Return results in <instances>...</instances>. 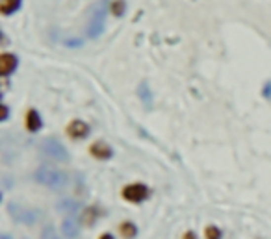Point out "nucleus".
I'll use <instances>...</instances> for the list:
<instances>
[{"label": "nucleus", "instance_id": "obj_1", "mask_svg": "<svg viewBox=\"0 0 271 239\" xmlns=\"http://www.w3.org/2000/svg\"><path fill=\"white\" fill-rule=\"evenodd\" d=\"M36 180L50 189H63L69 182V174L63 171L50 169V167H41L36 171Z\"/></svg>", "mask_w": 271, "mask_h": 239}, {"label": "nucleus", "instance_id": "obj_2", "mask_svg": "<svg viewBox=\"0 0 271 239\" xmlns=\"http://www.w3.org/2000/svg\"><path fill=\"white\" fill-rule=\"evenodd\" d=\"M43 152L48 156V158H52L56 162H69V150L63 147L62 143L54 137H47L43 141Z\"/></svg>", "mask_w": 271, "mask_h": 239}, {"label": "nucleus", "instance_id": "obj_3", "mask_svg": "<svg viewBox=\"0 0 271 239\" xmlns=\"http://www.w3.org/2000/svg\"><path fill=\"white\" fill-rule=\"evenodd\" d=\"M104 32V8H97L93 11V15L89 19V26H87V35L91 39L101 37V34Z\"/></svg>", "mask_w": 271, "mask_h": 239}, {"label": "nucleus", "instance_id": "obj_4", "mask_svg": "<svg viewBox=\"0 0 271 239\" xmlns=\"http://www.w3.org/2000/svg\"><path fill=\"white\" fill-rule=\"evenodd\" d=\"M123 197L128 202H143L149 197V187L143 184H130L123 189Z\"/></svg>", "mask_w": 271, "mask_h": 239}, {"label": "nucleus", "instance_id": "obj_5", "mask_svg": "<svg viewBox=\"0 0 271 239\" xmlns=\"http://www.w3.org/2000/svg\"><path fill=\"white\" fill-rule=\"evenodd\" d=\"M9 213L11 217L19 221V223H24V224H34L36 223V219H38V213L36 211H30V209H23L19 208L17 204H9Z\"/></svg>", "mask_w": 271, "mask_h": 239}, {"label": "nucleus", "instance_id": "obj_6", "mask_svg": "<svg viewBox=\"0 0 271 239\" xmlns=\"http://www.w3.org/2000/svg\"><path fill=\"white\" fill-rule=\"evenodd\" d=\"M67 132H69V136L73 139H84L89 136V126H87L84 121H73V123L69 124Z\"/></svg>", "mask_w": 271, "mask_h": 239}, {"label": "nucleus", "instance_id": "obj_7", "mask_svg": "<svg viewBox=\"0 0 271 239\" xmlns=\"http://www.w3.org/2000/svg\"><path fill=\"white\" fill-rule=\"evenodd\" d=\"M62 234L65 238L69 239H75L80 234V224H78L77 219H73V217H67L65 221L62 223Z\"/></svg>", "mask_w": 271, "mask_h": 239}, {"label": "nucleus", "instance_id": "obj_8", "mask_svg": "<svg viewBox=\"0 0 271 239\" xmlns=\"http://www.w3.org/2000/svg\"><path fill=\"white\" fill-rule=\"evenodd\" d=\"M17 56L13 54H2V58H0V72L4 74V76H8V74H11L13 70L17 69Z\"/></svg>", "mask_w": 271, "mask_h": 239}, {"label": "nucleus", "instance_id": "obj_9", "mask_svg": "<svg viewBox=\"0 0 271 239\" xmlns=\"http://www.w3.org/2000/svg\"><path fill=\"white\" fill-rule=\"evenodd\" d=\"M91 154H93L97 160H108V158H112L114 150H112V147H110L108 143L99 141V143H95L93 147H91Z\"/></svg>", "mask_w": 271, "mask_h": 239}, {"label": "nucleus", "instance_id": "obj_10", "mask_svg": "<svg viewBox=\"0 0 271 239\" xmlns=\"http://www.w3.org/2000/svg\"><path fill=\"white\" fill-rule=\"evenodd\" d=\"M43 126V121H41V115H39L36 109H30L26 113V128L30 132H39Z\"/></svg>", "mask_w": 271, "mask_h": 239}, {"label": "nucleus", "instance_id": "obj_11", "mask_svg": "<svg viewBox=\"0 0 271 239\" xmlns=\"http://www.w3.org/2000/svg\"><path fill=\"white\" fill-rule=\"evenodd\" d=\"M58 211H62V213H77L78 209H80V204L75 201H62V202H58Z\"/></svg>", "mask_w": 271, "mask_h": 239}, {"label": "nucleus", "instance_id": "obj_12", "mask_svg": "<svg viewBox=\"0 0 271 239\" xmlns=\"http://www.w3.org/2000/svg\"><path fill=\"white\" fill-rule=\"evenodd\" d=\"M19 8H21V0H2V4H0V9L4 15H11Z\"/></svg>", "mask_w": 271, "mask_h": 239}, {"label": "nucleus", "instance_id": "obj_13", "mask_svg": "<svg viewBox=\"0 0 271 239\" xmlns=\"http://www.w3.org/2000/svg\"><path fill=\"white\" fill-rule=\"evenodd\" d=\"M138 93H140V97H141V101H143V104H145V106H151L153 95H151V91H149V85L147 84H141L140 89H138Z\"/></svg>", "mask_w": 271, "mask_h": 239}, {"label": "nucleus", "instance_id": "obj_14", "mask_svg": "<svg viewBox=\"0 0 271 239\" xmlns=\"http://www.w3.org/2000/svg\"><path fill=\"white\" fill-rule=\"evenodd\" d=\"M136 226L132 223H124V224H121V234H123L124 238L126 239H130V238H134L136 236Z\"/></svg>", "mask_w": 271, "mask_h": 239}, {"label": "nucleus", "instance_id": "obj_15", "mask_svg": "<svg viewBox=\"0 0 271 239\" xmlns=\"http://www.w3.org/2000/svg\"><path fill=\"white\" fill-rule=\"evenodd\" d=\"M206 239H221V230L217 226H208L206 228Z\"/></svg>", "mask_w": 271, "mask_h": 239}, {"label": "nucleus", "instance_id": "obj_16", "mask_svg": "<svg viewBox=\"0 0 271 239\" xmlns=\"http://www.w3.org/2000/svg\"><path fill=\"white\" fill-rule=\"evenodd\" d=\"M112 11H114L116 15H123L124 13V2L123 0H116V2L112 4Z\"/></svg>", "mask_w": 271, "mask_h": 239}, {"label": "nucleus", "instance_id": "obj_17", "mask_svg": "<svg viewBox=\"0 0 271 239\" xmlns=\"http://www.w3.org/2000/svg\"><path fill=\"white\" fill-rule=\"evenodd\" d=\"M184 239H197V238H195V234H194V232H188L186 236H184Z\"/></svg>", "mask_w": 271, "mask_h": 239}, {"label": "nucleus", "instance_id": "obj_18", "mask_svg": "<svg viewBox=\"0 0 271 239\" xmlns=\"http://www.w3.org/2000/svg\"><path fill=\"white\" fill-rule=\"evenodd\" d=\"M101 239H116V238H114V236H112V234H104V236H102Z\"/></svg>", "mask_w": 271, "mask_h": 239}, {"label": "nucleus", "instance_id": "obj_19", "mask_svg": "<svg viewBox=\"0 0 271 239\" xmlns=\"http://www.w3.org/2000/svg\"><path fill=\"white\" fill-rule=\"evenodd\" d=\"M0 239H11V238H9L8 234H2V236H0Z\"/></svg>", "mask_w": 271, "mask_h": 239}, {"label": "nucleus", "instance_id": "obj_20", "mask_svg": "<svg viewBox=\"0 0 271 239\" xmlns=\"http://www.w3.org/2000/svg\"><path fill=\"white\" fill-rule=\"evenodd\" d=\"M54 239H58V238H54Z\"/></svg>", "mask_w": 271, "mask_h": 239}]
</instances>
